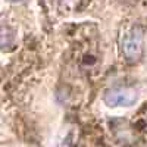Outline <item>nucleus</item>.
<instances>
[{"label":"nucleus","mask_w":147,"mask_h":147,"mask_svg":"<svg viewBox=\"0 0 147 147\" xmlns=\"http://www.w3.org/2000/svg\"><path fill=\"white\" fill-rule=\"evenodd\" d=\"M121 53L128 63H136L144 53V31L140 25H134L124 32L121 38Z\"/></svg>","instance_id":"nucleus-1"},{"label":"nucleus","mask_w":147,"mask_h":147,"mask_svg":"<svg viewBox=\"0 0 147 147\" xmlns=\"http://www.w3.org/2000/svg\"><path fill=\"white\" fill-rule=\"evenodd\" d=\"M138 100L137 91L131 87L116 85V87L107 88L103 94V102L109 107H129L136 105Z\"/></svg>","instance_id":"nucleus-2"},{"label":"nucleus","mask_w":147,"mask_h":147,"mask_svg":"<svg viewBox=\"0 0 147 147\" xmlns=\"http://www.w3.org/2000/svg\"><path fill=\"white\" fill-rule=\"evenodd\" d=\"M7 38H10L12 41H13V32H12L7 27H2V47H3V50L6 47L10 46V41H7Z\"/></svg>","instance_id":"nucleus-3"},{"label":"nucleus","mask_w":147,"mask_h":147,"mask_svg":"<svg viewBox=\"0 0 147 147\" xmlns=\"http://www.w3.org/2000/svg\"><path fill=\"white\" fill-rule=\"evenodd\" d=\"M7 2H12V3H15V2H22V0H7Z\"/></svg>","instance_id":"nucleus-4"}]
</instances>
